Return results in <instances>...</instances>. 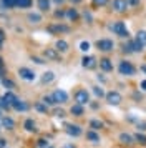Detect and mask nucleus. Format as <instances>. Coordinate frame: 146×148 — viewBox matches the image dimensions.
I'll use <instances>...</instances> for the list:
<instances>
[{
    "instance_id": "27",
    "label": "nucleus",
    "mask_w": 146,
    "mask_h": 148,
    "mask_svg": "<svg viewBox=\"0 0 146 148\" xmlns=\"http://www.w3.org/2000/svg\"><path fill=\"white\" fill-rule=\"evenodd\" d=\"M35 110L40 112V113H46V112H48V105L43 103V101H37V103H35Z\"/></svg>"
},
{
    "instance_id": "43",
    "label": "nucleus",
    "mask_w": 146,
    "mask_h": 148,
    "mask_svg": "<svg viewBox=\"0 0 146 148\" xmlns=\"http://www.w3.org/2000/svg\"><path fill=\"white\" fill-rule=\"evenodd\" d=\"M53 115H55V116H58V118H63V116H65V112H63V110H55Z\"/></svg>"
},
{
    "instance_id": "41",
    "label": "nucleus",
    "mask_w": 146,
    "mask_h": 148,
    "mask_svg": "<svg viewBox=\"0 0 146 148\" xmlns=\"http://www.w3.org/2000/svg\"><path fill=\"white\" fill-rule=\"evenodd\" d=\"M55 17H57V18H63V17H66V12L65 10H57V12H55Z\"/></svg>"
},
{
    "instance_id": "35",
    "label": "nucleus",
    "mask_w": 146,
    "mask_h": 148,
    "mask_svg": "<svg viewBox=\"0 0 146 148\" xmlns=\"http://www.w3.org/2000/svg\"><path fill=\"white\" fill-rule=\"evenodd\" d=\"M80 50H81V52H88V50H90V42L83 40L80 43Z\"/></svg>"
},
{
    "instance_id": "18",
    "label": "nucleus",
    "mask_w": 146,
    "mask_h": 148,
    "mask_svg": "<svg viewBox=\"0 0 146 148\" xmlns=\"http://www.w3.org/2000/svg\"><path fill=\"white\" fill-rule=\"evenodd\" d=\"M119 141H121L123 145H133V143H134V138L128 133H121L119 135Z\"/></svg>"
},
{
    "instance_id": "50",
    "label": "nucleus",
    "mask_w": 146,
    "mask_h": 148,
    "mask_svg": "<svg viewBox=\"0 0 146 148\" xmlns=\"http://www.w3.org/2000/svg\"><path fill=\"white\" fill-rule=\"evenodd\" d=\"M70 2H72L73 5H75V3H80V2H83V0H70Z\"/></svg>"
},
{
    "instance_id": "10",
    "label": "nucleus",
    "mask_w": 146,
    "mask_h": 148,
    "mask_svg": "<svg viewBox=\"0 0 146 148\" xmlns=\"http://www.w3.org/2000/svg\"><path fill=\"white\" fill-rule=\"evenodd\" d=\"M53 98H55V101H57V103H65V101H68V93H66L65 90H55V92H53Z\"/></svg>"
},
{
    "instance_id": "33",
    "label": "nucleus",
    "mask_w": 146,
    "mask_h": 148,
    "mask_svg": "<svg viewBox=\"0 0 146 148\" xmlns=\"http://www.w3.org/2000/svg\"><path fill=\"white\" fill-rule=\"evenodd\" d=\"M93 93L96 95L98 98H101V97H106L105 92H103V88H101V87H93Z\"/></svg>"
},
{
    "instance_id": "34",
    "label": "nucleus",
    "mask_w": 146,
    "mask_h": 148,
    "mask_svg": "<svg viewBox=\"0 0 146 148\" xmlns=\"http://www.w3.org/2000/svg\"><path fill=\"white\" fill-rule=\"evenodd\" d=\"M90 127H91L93 130H100V128L103 127V123H101L100 120H91L90 121Z\"/></svg>"
},
{
    "instance_id": "19",
    "label": "nucleus",
    "mask_w": 146,
    "mask_h": 148,
    "mask_svg": "<svg viewBox=\"0 0 146 148\" xmlns=\"http://www.w3.org/2000/svg\"><path fill=\"white\" fill-rule=\"evenodd\" d=\"M27 18H28L30 23H40L42 22V15L37 14V12H30V14L27 15Z\"/></svg>"
},
{
    "instance_id": "31",
    "label": "nucleus",
    "mask_w": 146,
    "mask_h": 148,
    "mask_svg": "<svg viewBox=\"0 0 146 148\" xmlns=\"http://www.w3.org/2000/svg\"><path fill=\"white\" fill-rule=\"evenodd\" d=\"M2 85H3L5 88H8V90L15 88V83H13V82L10 80V78H3V80H2Z\"/></svg>"
},
{
    "instance_id": "49",
    "label": "nucleus",
    "mask_w": 146,
    "mask_h": 148,
    "mask_svg": "<svg viewBox=\"0 0 146 148\" xmlns=\"http://www.w3.org/2000/svg\"><path fill=\"white\" fill-rule=\"evenodd\" d=\"M139 70H141V72H145V73H146V65H141V67H139Z\"/></svg>"
},
{
    "instance_id": "47",
    "label": "nucleus",
    "mask_w": 146,
    "mask_h": 148,
    "mask_svg": "<svg viewBox=\"0 0 146 148\" xmlns=\"http://www.w3.org/2000/svg\"><path fill=\"white\" fill-rule=\"evenodd\" d=\"M141 90H145V92H146V80L141 82Z\"/></svg>"
},
{
    "instance_id": "12",
    "label": "nucleus",
    "mask_w": 146,
    "mask_h": 148,
    "mask_svg": "<svg viewBox=\"0 0 146 148\" xmlns=\"http://www.w3.org/2000/svg\"><path fill=\"white\" fill-rule=\"evenodd\" d=\"M100 68L103 70V72H111L113 70V62L110 58H101L100 60Z\"/></svg>"
},
{
    "instance_id": "14",
    "label": "nucleus",
    "mask_w": 146,
    "mask_h": 148,
    "mask_svg": "<svg viewBox=\"0 0 146 148\" xmlns=\"http://www.w3.org/2000/svg\"><path fill=\"white\" fill-rule=\"evenodd\" d=\"M66 18H68V20L70 22H76L80 18V14H78V10H76V8H68V10H66Z\"/></svg>"
},
{
    "instance_id": "11",
    "label": "nucleus",
    "mask_w": 146,
    "mask_h": 148,
    "mask_svg": "<svg viewBox=\"0 0 146 148\" xmlns=\"http://www.w3.org/2000/svg\"><path fill=\"white\" fill-rule=\"evenodd\" d=\"M43 55H45L46 60H61L60 58V52L57 48H46L45 52H43Z\"/></svg>"
},
{
    "instance_id": "7",
    "label": "nucleus",
    "mask_w": 146,
    "mask_h": 148,
    "mask_svg": "<svg viewBox=\"0 0 146 148\" xmlns=\"http://www.w3.org/2000/svg\"><path fill=\"white\" fill-rule=\"evenodd\" d=\"M111 7H113L115 12H119V14H121V12H126L130 5H128V0H113Z\"/></svg>"
},
{
    "instance_id": "16",
    "label": "nucleus",
    "mask_w": 146,
    "mask_h": 148,
    "mask_svg": "<svg viewBox=\"0 0 146 148\" xmlns=\"http://www.w3.org/2000/svg\"><path fill=\"white\" fill-rule=\"evenodd\" d=\"M50 3H52V0H37V5H38L40 12H48L50 10Z\"/></svg>"
},
{
    "instance_id": "13",
    "label": "nucleus",
    "mask_w": 146,
    "mask_h": 148,
    "mask_svg": "<svg viewBox=\"0 0 146 148\" xmlns=\"http://www.w3.org/2000/svg\"><path fill=\"white\" fill-rule=\"evenodd\" d=\"M66 133L72 136H80L81 135V128L78 125H66Z\"/></svg>"
},
{
    "instance_id": "21",
    "label": "nucleus",
    "mask_w": 146,
    "mask_h": 148,
    "mask_svg": "<svg viewBox=\"0 0 146 148\" xmlns=\"http://www.w3.org/2000/svg\"><path fill=\"white\" fill-rule=\"evenodd\" d=\"M3 100H5L7 103H8V105L12 107V105H13V103H15L17 100H18V98H17V97H15V95H13L12 92H5V95H3Z\"/></svg>"
},
{
    "instance_id": "42",
    "label": "nucleus",
    "mask_w": 146,
    "mask_h": 148,
    "mask_svg": "<svg viewBox=\"0 0 146 148\" xmlns=\"http://www.w3.org/2000/svg\"><path fill=\"white\" fill-rule=\"evenodd\" d=\"M32 60L35 62V63H38V65H43V63H45V60H43V58H40V57H35V55L32 57Z\"/></svg>"
},
{
    "instance_id": "22",
    "label": "nucleus",
    "mask_w": 146,
    "mask_h": 148,
    "mask_svg": "<svg viewBox=\"0 0 146 148\" xmlns=\"http://www.w3.org/2000/svg\"><path fill=\"white\" fill-rule=\"evenodd\" d=\"M70 112H72L75 116H81L85 110H83V105H80V103H75V105L72 107V110H70Z\"/></svg>"
},
{
    "instance_id": "46",
    "label": "nucleus",
    "mask_w": 146,
    "mask_h": 148,
    "mask_svg": "<svg viewBox=\"0 0 146 148\" xmlns=\"http://www.w3.org/2000/svg\"><path fill=\"white\" fill-rule=\"evenodd\" d=\"M52 2H53V3H57V5H61L65 0H52Z\"/></svg>"
},
{
    "instance_id": "53",
    "label": "nucleus",
    "mask_w": 146,
    "mask_h": 148,
    "mask_svg": "<svg viewBox=\"0 0 146 148\" xmlns=\"http://www.w3.org/2000/svg\"><path fill=\"white\" fill-rule=\"evenodd\" d=\"M0 83H2V82H0Z\"/></svg>"
},
{
    "instance_id": "45",
    "label": "nucleus",
    "mask_w": 146,
    "mask_h": 148,
    "mask_svg": "<svg viewBox=\"0 0 146 148\" xmlns=\"http://www.w3.org/2000/svg\"><path fill=\"white\" fill-rule=\"evenodd\" d=\"M0 73H3V58L0 57Z\"/></svg>"
},
{
    "instance_id": "9",
    "label": "nucleus",
    "mask_w": 146,
    "mask_h": 148,
    "mask_svg": "<svg viewBox=\"0 0 146 148\" xmlns=\"http://www.w3.org/2000/svg\"><path fill=\"white\" fill-rule=\"evenodd\" d=\"M106 101L110 103V105H119L121 103V95L118 93V92H108L106 93Z\"/></svg>"
},
{
    "instance_id": "36",
    "label": "nucleus",
    "mask_w": 146,
    "mask_h": 148,
    "mask_svg": "<svg viewBox=\"0 0 146 148\" xmlns=\"http://www.w3.org/2000/svg\"><path fill=\"white\" fill-rule=\"evenodd\" d=\"M83 18H85L88 23H91V22H93V17H91V14H90L88 10H85V12H83Z\"/></svg>"
},
{
    "instance_id": "2",
    "label": "nucleus",
    "mask_w": 146,
    "mask_h": 148,
    "mask_svg": "<svg viewBox=\"0 0 146 148\" xmlns=\"http://www.w3.org/2000/svg\"><path fill=\"white\" fill-rule=\"evenodd\" d=\"M118 70H119V73H121V75H125V77H133V75L136 73V67L133 65L131 62H126V60L119 62Z\"/></svg>"
},
{
    "instance_id": "4",
    "label": "nucleus",
    "mask_w": 146,
    "mask_h": 148,
    "mask_svg": "<svg viewBox=\"0 0 146 148\" xmlns=\"http://www.w3.org/2000/svg\"><path fill=\"white\" fill-rule=\"evenodd\" d=\"M46 30H48V32H50V34H68V32H70V27H68V25H65V23H52V25H48V27H46Z\"/></svg>"
},
{
    "instance_id": "23",
    "label": "nucleus",
    "mask_w": 146,
    "mask_h": 148,
    "mask_svg": "<svg viewBox=\"0 0 146 148\" xmlns=\"http://www.w3.org/2000/svg\"><path fill=\"white\" fill-rule=\"evenodd\" d=\"M55 80V73L53 72H45L42 75V83H52Z\"/></svg>"
},
{
    "instance_id": "29",
    "label": "nucleus",
    "mask_w": 146,
    "mask_h": 148,
    "mask_svg": "<svg viewBox=\"0 0 146 148\" xmlns=\"http://www.w3.org/2000/svg\"><path fill=\"white\" fill-rule=\"evenodd\" d=\"M134 141L136 143H139V145H146V135H143V133H136L134 135Z\"/></svg>"
},
{
    "instance_id": "17",
    "label": "nucleus",
    "mask_w": 146,
    "mask_h": 148,
    "mask_svg": "<svg viewBox=\"0 0 146 148\" xmlns=\"http://www.w3.org/2000/svg\"><path fill=\"white\" fill-rule=\"evenodd\" d=\"M55 48L58 50L60 53H65V52H68V42H66V40H57Z\"/></svg>"
},
{
    "instance_id": "26",
    "label": "nucleus",
    "mask_w": 146,
    "mask_h": 148,
    "mask_svg": "<svg viewBox=\"0 0 146 148\" xmlns=\"http://www.w3.org/2000/svg\"><path fill=\"white\" fill-rule=\"evenodd\" d=\"M23 127H25L27 132H37V125H35V121L32 120V118H28V120H25V123H23Z\"/></svg>"
},
{
    "instance_id": "51",
    "label": "nucleus",
    "mask_w": 146,
    "mask_h": 148,
    "mask_svg": "<svg viewBox=\"0 0 146 148\" xmlns=\"http://www.w3.org/2000/svg\"><path fill=\"white\" fill-rule=\"evenodd\" d=\"M63 148H75V147H73V145H65Z\"/></svg>"
},
{
    "instance_id": "30",
    "label": "nucleus",
    "mask_w": 146,
    "mask_h": 148,
    "mask_svg": "<svg viewBox=\"0 0 146 148\" xmlns=\"http://www.w3.org/2000/svg\"><path fill=\"white\" fill-rule=\"evenodd\" d=\"M2 5L5 8H13L17 7V0H2Z\"/></svg>"
},
{
    "instance_id": "37",
    "label": "nucleus",
    "mask_w": 146,
    "mask_h": 148,
    "mask_svg": "<svg viewBox=\"0 0 146 148\" xmlns=\"http://www.w3.org/2000/svg\"><path fill=\"white\" fill-rule=\"evenodd\" d=\"M108 3V0H93V5H96V7H103Z\"/></svg>"
},
{
    "instance_id": "20",
    "label": "nucleus",
    "mask_w": 146,
    "mask_h": 148,
    "mask_svg": "<svg viewBox=\"0 0 146 148\" xmlns=\"http://www.w3.org/2000/svg\"><path fill=\"white\" fill-rule=\"evenodd\" d=\"M134 40L138 42L139 45L146 47V32H145V30H139L138 34H136V38H134Z\"/></svg>"
},
{
    "instance_id": "52",
    "label": "nucleus",
    "mask_w": 146,
    "mask_h": 148,
    "mask_svg": "<svg viewBox=\"0 0 146 148\" xmlns=\"http://www.w3.org/2000/svg\"><path fill=\"white\" fill-rule=\"evenodd\" d=\"M48 148H53V147H48Z\"/></svg>"
},
{
    "instance_id": "28",
    "label": "nucleus",
    "mask_w": 146,
    "mask_h": 148,
    "mask_svg": "<svg viewBox=\"0 0 146 148\" xmlns=\"http://www.w3.org/2000/svg\"><path fill=\"white\" fill-rule=\"evenodd\" d=\"M32 0H17V8H30Z\"/></svg>"
},
{
    "instance_id": "15",
    "label": "nucleus",
    "mask_w": 146,
    "mask_h": 148,
    "mask_svg": "<svg viewBox=\"0 0 146 148\" xmlns=\"http://www.w3.org/2000/svg\"><path fill=\"white\" fill-rule=\"evenodd\" d=\"M12 108H15L17 112H27L30 107H28V103H25L23 100H17V101L12 105Z\"/></svg>"
},
{
    "instance_id": "3",
    "label": "nucleus",
    "mask_w": 146,
    "mask_h": 148,
    "mask_svg": "<svg viewBox=\"0 0 146 148\" xmlns=\"http://www.w3.org/2000/svg\"><path fill=\"white\" fill-rule=\"evenodd\" d=\"M95 45H96V48L100 52H111L115 48V42L111 38H100V40H96Z\"/></svg>"
},
{
    "instance_id": "8",
    "label": "nucleus",
    "mask_w": 146,
    "mask_h": 148,
    "mask_svg": "<svg viewBox=\"0 0 146 148\" xmlns=\"http://www.w3.org/2000/svg\"><path fill=\"white\" fill-rule=\"evenodd\" d=\"M81 65L85 68H88V70H93V68L98 65V62H96V58L95 57H90V55H85L83 58H81Z\"/></svg>"
},
{
    "instance_id": "32",
    "label": "nucleus",
    "mask_w": 146,
    "mask_h": 148,
    "mask_svg": "<svg viewBox=\"0 0 146 148\" xmlns=\"http://www.w3.org/2000/svg\"><path fill=\"white\" fill-rule=\"evenodd\" d=\"M43 103H46V105H55L57 101L53 98V95H45V97H43Z\"/></svg>"
},
{
    "instance_id": "1",
    "label": "nucleus",
    "mask_w": 146,
    "mask_h": 148,
    "mask_svg": "<svg viewBox=\"0 0 146 148\" xmlns=\"http://www.w3.org/2000/svg\"><path fill=\"white\" fill-rule=\"evenodd\" d=\"M110 30H111L115 35L121 37V38H128V37H130V32H128V28H126L125 22H113L111 25H110Z\"/></svg>"
},
{
    "instance_id": "25",
    "label": "nucleus",
    "mask_w": 146,
    "mask_h": 148,
    "mask_svg": "<svg viewBox=\"0 0 146 148\" xmlns=\"http://www.w3.org/2000/svg\"><path fill=\"white\" fill-rule=\"evenodd\" d=\"M86 138L90 141H93V143H98L100 141V135L95 132V130H90V132H86Z\"/></svg>"
},
{
    "instance_id": "40",
    "label": "nucleus",
    "mask_w": 146,
    "mask_h": 148,
    "mask_svg": "<svg viewBox=\"0 0 146 148\" xmlns=\"http://www.w3.org/2000/svg\"><path fill=\"white\" fill-rule=\"evenodd\" d=\"M3 42H5V32L0 28V50H2V47H3Z\"/></svg>"
},
{
    "instance_id": "24",
    "label": "nucleus",
    "mask_w": 146,
    "mask_h": 148,
    "mask_svg": "<svg viewBox=\"0 0 146 148\" xmlns=\"http://www.w3.org/2000/svg\"><path fill=\"white\" fill-rule=\"evenodd\" d=\"M2 125H3L7 130H12V128L15 127V121H13L10 116H3V118H2Z\"/></svg>"
},
{
    "instance_id": "39",
    "label": "nucleus",
    "mask_w": 146,
    "mask_h": 148,
    "mask_svg": "<svg viewBox=\"0 0 146 148\" xmlns=\"http://www.w3.org/2000/svg\"><path fill=\"white\" fill-rule=\"evenodd\" d=\"M37 145H38V148H48V147H50V145H48V141L43 140V138H42V140H38V143H37Z\"/></svg>"
},
{
    "instance_id": "38",
    "label": "nucleus",
    "mask_w": 146,
    "mask_h": 148,
    "mask_svg": "<svg viewBox=\"0 0 146 148\" xmlns=\"http://www.w3.org/2000/svg\"><path fill=\"white\" fill-rule=\"evenodd\" d=\"M0 108H2V110H8V108H10V105H8L5 100H3V97L0 98Z\"/></svg>"
},
{
    "instance_id": "44",
    "label": "nucleus",
    "mask_w": 146,
    "mask_h": 148,
    "mask_svg": "<svg viewBox=\"0 0 146 148\" xmlns=\"http://www.w3.org/2000/svg\"><path fill=\"white\" fill-rule=\"evenodd\" d=\"M138 130H146V121H141V123H138Z\"/></svg>"
},
{
    "instance_id": "6",
    "label": "nucleus",
    "mask_w": 146,
    "mask_h": 148,
    "mask_svg": "<svg viewBox=\"0 0 146 148\" xmlns=\"http://www.w3.org/2000/svg\"><path fill=\"white\" fill-rule=\"evenodd\" d=\"M18 75H20V78H23V80H27V82L35 80V72L30 70V68H27V67H20L18 68Z\"/></svg>"
},
{
    "instance_id": "5",
    "label": "nucleus",
    "mask_w": 146,
    "mask_h": 148,
    "mask_svg": "<svg viewBox=\"0 0 146 148\" xmlns=\"http://www.w3.org/2000/svg\"><path fill=\"white\" fill-rule=\"evenodd\" d=\"M75 100H76V103H80V105H86L88 101H90V93L86 92V90H76V93H75Z\"/></svg>"
},
{
    "instance_id": "48",
    "label": "nucleus",
    "mask_w": 146,
    "mask_h": 148,
    "mask_svg": "<svg viewBox=\"0 0 146 148\" xmlns=\"http://www.w3.org/2000/svg\"><path fill=\"white\" fill-rule=\"evenodd\" d=\"M5 147V140H2V138H0V148H3Z\"/></svg>"
}]
</instances>
